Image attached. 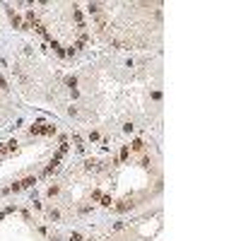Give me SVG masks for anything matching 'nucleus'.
I'll use <instances>...</instances> for the list:
<instances>
[{"mask_svg": "<svg viewBox=\"0 0 241 241\" xmlns=\"http://www.w3.org/2000/svg\"><path fill=\"white\" fill-rule=\"evenodd\" d=\"M128 154H130V150H128V147H123V150H121V159H128Z\"/></svg>", "mask_w": 241, "mask_h": 241, "instance_id": "11", "label": "nucleus"}, {"mask_svg": "<svg viewBox=\"0 0 241 241\" xmlns=\"http://www.w3.org/2000/svg\"><path fill=\"white\" fill-rule=\"evenodd\" d=\"M12 24H15V27H24V24H22V19H19L15 12H12Z\"/></svg>", "mask_w": 241, "mask_h": 241, "instance_id": "8", "label": "nucleus"}, {"mask_svg": "<svg viewBox=\"0 0 241 241\" xmlns=\"http://www.w3.org/2000/svg\"><path fill=\"white\" fill-rule=\"evenodd\" d=\"M84 169H87V171H99L102 167H99L97 159H87V162H84Z\"/></svg>", "mask_w": 241, "mask_h": 241, "instance_id": "4", "label": "nucleus"}, {"mask_svg": "<svg viewBox=\"0 0 241 241\" xmlns=\"http://www.w3.org/2000/svg\"><path fill=\"white\" fill-rule=\"evenodd\" d=\"M29 133H32V135H53V133H56V126H43V123H39V126H32V128H29Z\"/></svg>", "mask_w": 241, "mask_h": 241, "instance_id": "1", "label": "nucleus"}, {"mask_svg": "<svg viewBox=\"0 0 241 241\" xmlns=\"http://www.w3.org/2000/svg\"><path fill=\"white\" fill-rule=\"evenodd\" d=\"M65 84H68V87H75V84H77V80H75V77H68V80H65Z\"/></svg>", "mask_w": 241, "mask_h": 241, "instance_id": "14", "label": "nucleus"}, {"mask_svg": "<svg viewBox=\"0 0 241 241\" xmlns=\"http://www.w3.org/2000/svg\"><path fill=\"white\" fill-rule=\"evenodd\" d=\"M133 207H135V200H133V198H126V200H121L118 205H113V210H116V212H126V210H133Z\"/></svg>", "mask_w": 241, "mask_h": 241, "instance_id": "2", "label": "nucleus"}, {"mask_svg": "<svg viewBox=\"0 0 241 241\" xmlns=\"http://www.w3.org/2000/svg\"><path fill=\"white\" fill-rule=\"evenodd\" d=\"M34 183H36V178H34V176H27L24 181H19V186H22V188H29V186H34Z\"/></svg>", "mask_w": 241, "mask_h": 241, "instance_id": "6", "label": "nucleus"}, {"mask_svg": "<svg viewBox=\"0 0 241 241\" xmlns=\"http://www.w3.org/2000/svg\"><path fill=\"white\" fill-rule=\"evenodd\" d=\"M53 51H56V53H58V56H65V51H63V48H60V46H58V43H56V41H53Z\"/></svg>", "mask_w": 241, "mask_h": 241, "instance_id": "10", "label": "nucleus"}, {"mask_svg": "<svg viewBox=\"0 0 241 241\" xmlns=\"http://www.w3.org/2000/svg\"><path fill=\"white\" fill-rule=\"evenodd\" d=\"M70 241H82V234H77V232H72V236H70Z\"/></svg>", "mask_w": 241, "mask_h": 241, "instance_id": "15", "label": "nucleus"}, {"mask_svg": "<svg viewBox=\"0 0 241 241\" xmlns=\"http://www.w3.org/2000/svg\"><path fill=\"white\" fill-rule=\"evenodd\" d=\"M48 217H51V219H58L60 215H58V210H48Z\"/></svg>", "mask_w": 241, "mask_h": 241, "instance_id": "13", "label": "nucleus"}, {"mask_svg": "<svg viewBox=\"0 0 241 241\" xmlns=\"http://www.w3.org/2000/svg\"><path fill=\"white\" fill-rule=\"evenodd\" d=\"M0 89H7V82H5V77L0 75Z\"/></svg>", "mask_w": 241, "mask_h": 241, "instance_id": "17", "label": "nucleus"}, {"mask_svg": "<svg viewBox=\"0 0 241 241\" xmlns=\"http://www.w3.org/2000/svg\"><path fill=\"white\" fill-rule=\"evenodd\" d=\"M15 150H17V140H10V142L0 145V154H10V152H15Z\"/></svg>", "mask_w": 241, "mask_h": 241, "instance_id": "3", "label": "nucleus"}, {"mask_svg": "<svg viewBox=\"0 0 241 241\" xmlns=\"http://www.w3.org/2000/svg\"><path fill=\"white\" fill-rule=\"evenodd\" d=\"M102 198V191H92V200H99Z\"/></svg>", "mask_w": 241, "mask_h": 241, "instance_id": "16", "label": "nucleus"}, {"mask_svg": "<svg viewBox=\"0 0 241 241\" xmlns=\"http://www.w3.org/2000/svg\"><path fill=\"white\" fill-rule=\"evenodd\" d=\"M133 150H135V152H142V150H145V142H142V140H133Z\"/></svg>", "mask_w": 241, "mask_h": 241, "instance_id": "7", "label": "nucleus"}, {"mask_svg": "<svg viewBox=\"0 0 241 241\" xmlns=\"http://www.w3.org/2000/svg\"><path fill=\"white\" fill-rule=\"evenodd\" d=\"M89 12L99 17V15H102V5H99V2H89Z\"/></svg>", "mask_w": 241, "mask_h": 241, "instance_id": "5", "label": "nucleus"}, {"mask_svg": "<svg viewBox=\"0 0 241 241\" xmlns=\"http://www.w3.org/2000/svg\"><path fill=\"white\" fill-rule=\"evenodd\" d=\"M48 195H51V198L58 195V186H51V188H48Z\"/></svg>", "mask_w": 241, "mask_h": 241, "instance_id": "12", "label": "nucleus"}, {"mask_svg": "<svg viewBox=\"0 0 241 241\" xmlns=\"http://www.w3.org/2000/svg\"><path fill=\"white\" fill-rule=\"evenodd\" d=\"M99 200H102V205H106V207H111V198H108V195H102V198H99Z\"/></svg>", "mask_w": 241, "mask_h": 241, "instance_id": "9", "label": "nucleus"}]
</instances>
